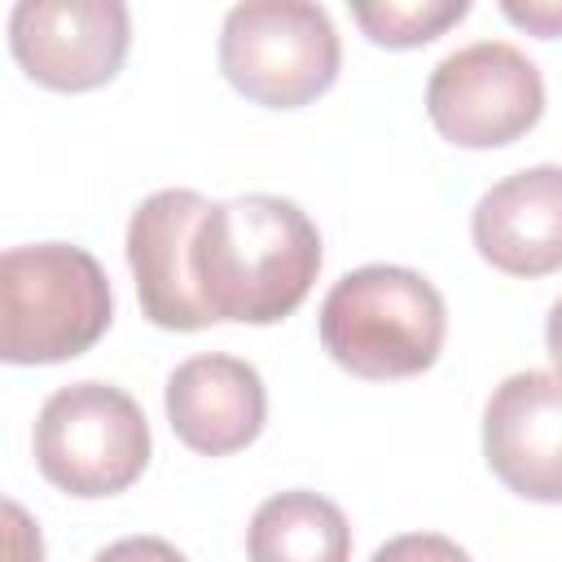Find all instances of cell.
<instances>
[{"mask_svg": "<svg viewBox=\"0 0 562 562\" xmlns=\"http://www.w3.org/2000/svg\"><path fill=\"white\" fill-rule=\"evenodd\" d=\"M544 347H549V360H553V369H558V378H562V299L549 307V316H544Z\"/></svg>", "mask_w": 562, "mask_h": 562, "instance_id": "18", "label": "cell"}, {"mask_svg": "<svg viewBox=\"0 0 562 562\" xmlns=\"http://www.w3.org/2000/svg\"><path fill=\"white\" fill-rule=\"evenodd\" d=\"M4 562H44L40 527L26 518L18 501H4Z\"/></svg>", "mask_w": 562, "mask_h": 562, "instance_id": "16", "label": "cell"}, {"mask_svg": "<svg viewBox=\"0 0 562 562\" xmlns=\"http://www.w3.org/2000/svg\"><path fill=\"white\" fill-rule=\"evenodd\" d=\"M470 237L505 277L562 272V167L540 162L496 180L474 202Z\"/></svg>", "mask_w": 562, "mask_h": 562, "instance_id": "11", "label": "cell"}, {"mask_svg": "<svg viewBox=\"0 0 562 562\" xmlns=\"http://www.w3.org/2000/svg\"><path fill=\"white\" fill-rule=\"evenodd\" d=\"M92 562H189V558L162 536H123V540L105 544Z\"/></svg>", "mask_w": 562, "mask_h": 562, "instance_id": "15", "label": "cell"}, {"mask_svg": "<svg viewBox=\"0 0 562 562\" xmlns=\"http://www.w3.org/2000/svg\"><path fill=\"white\" fill-rule=\"evenodd\" d=\"M435 132L461 149H496L527 136L544 114V75L509 40H474L426 79Z\"/></svg>", "mask_w": 562, "mask_h": 562, "instance_id": "6", "label": "cell"}, {"mask_svg": "<svg viewBox=\"0 0 562 562\" xmlns=\"http://www.w3.org/2000/svg\"><path fill=\"white\" fill-rule=\"evenodd\" d=\"M110 321V277L83 246L35 241L0 255V356L9 364L75 360Z\"/></svg>", "mask_w": 562, "mask_h": 562, "instance_id": "3", "label": "cell"}, {"mask_svg": "<svg viewBox=\"0 0 562 562\" xmlns=\"http://www.w3.org/2000/svg\"><path fill=\"white\" fill-rule=\"evenodd\" d=\"M132 18L123 0H18L9 48L26 79L53 92H92L123 70Z\"/></svg>", "mask_w": 562, "mask_h": 562, "instance_id": "7", "label": "cell"}, {"mask_svg": "<svg viewBox=\"0 0 562 562\" xmlns=\"http://www.w3.org/2000/svg\"><path fill=\"white\" fill-rule=\"evenodd\" d=\"M250 562H351L347 514L307 487L268 496L246 527Z\"/></svg>", "mask_w": 562, "mask_h": 562, "instance_id": "12", "label": "cell"}, {"mask_svg": "<svg viewBox=\"0 0 562 562\" xmlns=\"http://www.w3.org/2000/svg\"><path fill=\"white\" fill-rule=\"evenodd\" d=\"M501 13H505L514 26L540 35V40L562 35V0H527V4H522V0H505Z\"/></svg>", "mask_w": 562, "mask_h": 562, "instance_id": "17", "label": "cell"}, {"mask_svg": "<svg viewBox=\"0 0 562 562\" xmlns=\"http://www.w3.org/2000/svg\"><path fill=\"white\" fill-rule=\"evenodd\" d=\"M342 44L321 4L246 0L224 13L220 70L255 105L299 110L334 88Z\"/></svg>", "mask_w": 562, "mask_h": 562, "instance_id": "5", "label": "cell"}, {"mask_svg": "<svg viewBox=\"0 0 562 562\" xmlns=\"http://www.w3.org/2000/svg\"><path fill=\"white\" fill-rule=\"evenodd\" d=\"M321 233L312 215L277 193L211 202L193 241V281L211 325H277L321 272Z\"/></svg>", "mask_w": 562, "mask_h": 562, "instance_id": "1", "label": "cell"}, {"mask_svg": "<svg viewBox=\"0 0 562 562\" xmlns=\"http://www.w3.org/2000/svg\"><path fill=\"white\" fill-rule=\"evenodd\" d=\"M31 443L40 474L79 501L127 492L154 452L140 404L97 378L57 386L35 417Z\"/></svg>", "mask_w": 562, "mask_h": 562, "instance_id": "4", "label": "cell"}, {"mask_svg": "<svg viewBox=\"0 0 562 562\" xmlns=\"http://www.w3.org/2000/svg\"><path fill=\"white\" fill-rule=\"evenodd\" d=\"M206 206L198 189H158L127 220V268L140 312L158 329L193 334L211 325L193 281V241Z\"/></svg>", "mask_w": 562, "mask_h": 562, "instance_id": "9", "label": "cell"}, {"mask_svg": "<svg viewBox=\"0 0 562 562\" xmlns=\"http://www.w3.org/2000/svg\"><path fill=\"white\" fill-rule=\"evenodd\" d=\"M470 13L465 0H408V4H356L351 18L356 26L378 44V48H422L448 26H457Z\"/></svg>", "mask_w": 562, "mask_h": 562, "instance_id": "13", "label": "cell"}, {"mask_svg": "<svg viewBox=\"0 0 562 562\" xmlns=\"http://www.w3.org/2000/svg\"><path fill=\"white\" fill-rule=\"evenodd\" d=\"M162 404L176 439L198 457L241 452L259 439L268 417V391L259 369L224 351L180 360L167 378Z\"/></svg>", "mask_w": 562, "mask_h": 562, "instance_id": "10", "label": "cell"}, {"mask_svg": "<svg viewBox=\"0 0 562 562\" xmlns=\"http://www.w3.org/2000/svg\"><path fill=\"white\" fill-rule=\"evenodd\" d=\"M487 470L522 501L562 505V378L509 373L483 408Z\"/></svg>", "mask_w": 562, "mask_h": 562, "instance_id": "8", "label": "cell"}, {"mask_svg": "<svg viewBox=\"0 0 562 562\" xmlns=\"http://www.w3.org/2000/svg\"><path fill=\"white\" fill-rule=\"evenodd\" d=\"M369 562H470V553L439 531H404L378 544Z\"/></svg>", "mask_w": 562, "mask_h": 562, "instance_id": "14", "label": "cell"}, {"mask_svg": "<svg viewBox=\"0 0 562 562\" xmlns=\"http://www.w3.org/2000/svg\"><path fill=\"white\" fill-rule=\"evenodd\" d=\"M321 347L338 369L364 382L426 373L448 334V307L435 281L400 263L342 272L316 316Z\"/></svg>", "mask_w": 562, "mask_h": 562, "instance_id": "2", "label": "cell"}]
</instances>
